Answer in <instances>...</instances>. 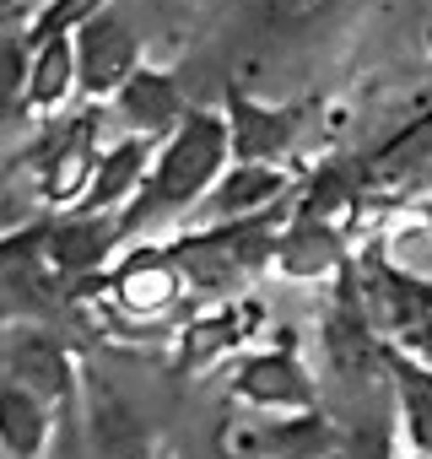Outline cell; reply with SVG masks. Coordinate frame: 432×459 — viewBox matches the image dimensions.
<instances>
[{
    "instance_id": "cell-9",
    "label": "cell",
    "mask_w": 432,
    "mask_h": 459,
    "mask_svg": "<svg viewBox=\"0 0 432 459\" xmlns=\"http://www.w3.org/2000/svg\"><path fill=\"white\" fill-rule=\"evenodd\" d=\"M71 44H76V87H82V98L98 103V108H108L114 92L146 65V44H141V33H135V22L125 17L119 0H114V6H103V12H92V17L71 33Z\"/></svg>"
},
{
    "instance_id": "cell-17",
    "label": "cell",
    "mask_w": 432,
    "mask_h": 459,
    "mask_svg": "<svg viewBox=\"0 0 432 459\" xmlns=\"http://www.w3.org/2000/svg\"><path fill=\"white\" fill-rule=\"evenodd\" d=\"M389 362V394H394V427L405 437V459H432V373L405 362L400 351Z\"/></svg>"
},
{
    "instance_id": "cell-11",
    "label": "cell",
    "mask_w": 432,
    "mask_h": 459,
    "mask_svg": "<svg viewBox=\"0 0 432 459\" xmlns=\"http://www.w3.org/2000/svg\"><path fill=\"white\" fill-rule=\"evenodd\" d=\"M346 443V427L330 421L324 411L303 416H260L228 437L233 459H335Z\"/></svg>"
},
{
    "instance_id": "cell-13",
    "label": "cell",
    "mask_w": 432,
    "mask_h": 459,
    "mask_svg": "<svg viewBox=\"0 0 432 459\" xmlns=\"http://www.w3.org/2000/svg\"><path fill=\"white\" fill-rule=\"evenodd\" d=\"M108 114L125 125V135H141V141L157 146V141H168V135L184 125L189 98H184V87H178L173 71H162V65H141V71L114 92Z\"/></svg>"
},
{
    "instance_id": "cell-3",
    "label": "cell",
    "mask_w": 432,
    "mask_h": 459,
    "mask_svg": "<svg viewBox=\"0 0 432 459\" xmlns=\"http://www.w3.org/2000/svg\"><path fill=\"white\" fill-rule=\"evenodd\" d=\"M0 378L33 389L55 416H71L87 373H82L71 341L55 325H44V319H6L0 325Z\"/></svg>"
},
{
    "instance_id": "cell-15",
    "label": "cell",
    "mask_w": 432,
    "mask_h": 459,
    "mask_svg": "<svg viewBox=\"0 0 432 459\" xmlns=\"http://www.w3.org/2000/svg\"><path fill=\"white\" fill-rule=\"evenodd\" d=\"M151 157H157V146H151V141H141V135H119L114 146H103V157H98V168H92V189H87L82 211H92V216H119V211L135 200V189L146 184Z\"/></svg>"
},
{
    "instance_id": "cell-12",
    "label": "cell",
    "mask_w": 432,
    "mask_h": 459,
    "mask_svg": "<svg viewBox=\"0 0 432 459\" xmlns=\"http://www.w3.org/2000/svg\"><path fill=\"white\" fill-rule=\"evenodd\" d=\"M82 405H87V454L92 459H157V437L146 416L98 373L82 378Z\"/></svg>"
},
{
    "instance_id": "cell-14",
    "label": "cell",
    "mask_w": 432,
    "mask_h": 459,
    "mask_svg": "<svg viewBox=\"0 0 432 459\" xmlns=\"http://www.w3.org/2000/svg\"><path fill=\"white\" fill-rule=\"evenodd\" d=\"M303 168H265V162H228V173L216 178L211 200L200 205L205 221H238V216H260L276 211L298 195Z\"/></svg>"
},
{
    "instance_id": "cell-20",
    "label": "cell",
    "mask_w": 432,
    "mask_h": 459,
    "mask_svg": "<svg viewBox=\"0 0 432 459\" xmlns=\"http://www.w3.org/2000/svg\"><path fill=\"white\" fill-rule=\"evenodd\" d=\"M324 6H335V0H260V22H281V28H298L308 17H319Z\"/></svg>"
},
{
    "instance_id": "cell-7",
    "label": "cell",
    "mask_w": 432,
    "mask_h": 459,
    "mask_svg": "<svg viewBox=\"0 0 432 459\" xmlns=\"http://www.w3.org/2000/svg\"><path fill=\"white\" fill-rule=\"evenodd\" d=\"M222 119H228L233 162L292 168L298 146L308 141V103H260V98L244 92L238 76L222 82Z\"/></svg>"
},
{
    "instance_id": "cell-4",
    "label": "cell",
    "mask_w": 432,
    "mask_h": 459,
    "mask_svg": "<svg viewBox=\"0 0 432 459\" xmlns=\"http://www.w3.org/2000/svg\"><path fill=\"white\" fill-rule=\"evenodd\" d=\"M228 394H233V405H244L255 416H303V411H319V378L303 362V346H298L292 330H276L271 346L244 351L233 362Z\"/></svg>"
},
{
    "instance_id": "cell-2",
    "label": "cell",
    "mask_w": 432,
    "mask_h": 459,
    "mask_svg": "<svg viewBox=\"0 0 432 459\" xmlns=\"http://www.w3.org/2000/svg\"><path fill=\"white\" fill-rule=\"evenodd\" d=\"M281 221H287V205L260 211V216H238V221L189 227V233L162 238L157 249L173 260V271L184 276L189 298L222 303V298H244L260 276H271V255H276Z\"/></svg>"
},
{
    "instance_id": "cell-21",
    "label": "cell",
    "mask_w": 432,
    "mask_h": 459,
    "mask_svg": "<svg viewBox=\"0 0 432 459\" xmlns=\"http://www.w3.org/2000/svg\"><path fill=\"white\" fill-rule=\"evenodd\" d=\"M416 211H421V221H427V233H432V195H427V200H421Z\"/></svg>"
},
{
    "instance_id": "cell-6",
    "label": "cell",
    "mask_w": 432,
    "mask_h": 459,
    "mask_svg": "<svg viewBox=\"0 0 432 459\" xmlns=\"http://www.w3.org/2000/svg\"><path fill=\"white\" fill-rule=\"evenodd\" d=\"M255 335H265V303L255 292L205 303L173 335V373L178 378H205L211 368H222V362L255 351Z\"/></svg>"
},
{
    "instance_id": "cell-10",
    "label": "cell",
    "mask_w": 432,
    "mask_h": 459,
    "mask_svg": "<svg viewBox=\"0 0 432 459\" xmlns=\"http://www.w3.org/2000/svg\"><path fill=\"white\" fill-rule=\"evenodd\" d=\"M346 265H351V233H346V227L319 221V216H298L287 205V221L276 233V255H271V276L330 287Z\"/></svg>"
},
{
    "instance_id": "cell-16",
    "label": "cell",
    "mask_w": 432,
    "mask_h": 459,
    "mask_svg": "<svg viewBox=\"0 0 432 459\" xmlns=\"http://www.w3.org/2000/svg\"><path fill=\"white\" fill-rule=\"evenodd\" d=\"M82 98L76 87V44L71 33L28 49V119H60Z\"/></svg>"
},
{
    "instance_id": "cell-8",
    "label": "cell",
    "mask_w": 432,
    "mask_h": 459,
    "mask_svg": "<svg viewBox=\"0 0 432 459\" xmlns=\"http://www.w3.org/2000/svg\"><path fill=\"white\" fill-rule=\"evenodd\" d=\"M351 276H357V298L367 308V325L378 330L384 346L432 319V276H416V271L394 265L384 255V244L351 249Z\"/></svg>"
},
{
    "instance_id": "cell-18",
    "label": "cell",
    "mask_w": 432,
    "mask_h": 459,
    "mask_svg": "<svg viewBox=\"0 0 432 459\" xmlns=\"http://www.w3.org/2000/svg\"><path fill=\"white\" fill-rule=\"evenodd\" d=\"M55 421L60 416L33 389L0 378V454L6 459H44L55 443Z\"/></svg>"
},
{
    "instance_id": "cell-19",
    "label": "cell",
    "mask_w": 432,
    "mask_h": 459,
    "mask_svg": "<svg viewBox=\"0 0 432 459\" xmlns=\"http://www.w3.org/2000/svg\"><path fill=\"white\" fill-rule=\"evenodd\" d=\"M28 119V44L22 33H0V125Z\"/></svg>"
},
{
    "instance_id": "cell-5",
    "label": "cell",
    "mask_w": 432,
    "mask_h": 459,
    "mask_svg": "<svg viewBox=\"0 0 432 459\" xmlns=\"http://www.w3.org/2000/svg\"><path fill=\"white\" fill-rule=\"evenodd\" d=\"M103 119H108V108L87 103V108L65 114V125L49 130V141L39 152V178H33V195H39L44 216L82 211V200L92 189V168L103 157Z\"/></svg>"
},
{
    "instance_id": "cell-1",
    "label": "cell",
    "mask_w": 432,
    "mask_h": 459,
    "mask_svg": "<svg viewBox=\"0 0 432 459\" xmlns=\"http://www.w3.org/2000/svg\"><path fill=\"white\" fill-rule=\"evenodd\" d=\"M228 162H233V152H228V119H222V108L189 103L184 125L168 141H157V157L146 168V184L119 211V238L125 244L130 238H146L151 227L200 211L211 200L216 178L228 173Z\"/></svg>"
}]
</instances>
